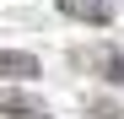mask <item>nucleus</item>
Instances as JSON below:
<instances>
[{
  "mask_svg": "<svg viewBox=\"0 0 124 119\" xmlns=\"http://www.w3.org/2000/svg\"><path fill=\"white\" fill-rule=\"evenodd\" d=\"M0 119H49V103L22 87H0Z\"/></svg>",
  "mask_w": 124,
  "mask_h": 119,
  "instance_id": "nucleus-1",
  "label": "nucleus"
},
{
  "mask_svg": "<svg viewBox=\"0 0 124 119\" xmlns=\"http://www.w3.org/2000/svg\"><path fill=\"white\" fill-rule=\"evenodd\" d=\"M59 11L70 16V22H86V27H108L113 22V6L108 0H54Z\"/></svg>",
  "mask_w": 124,
  "mask_h": 119,
  "instance_id": "nucleus-2",
  "label": "nucleus"
},
{
  "mask_svg": "<svg viewBox=\"0 0 124 119\" xmlns=\"http://www.w3.org/2000/svg\"><path fill=\"white\" fill-rule=\"evenodd\" d=\"M76 60H81V65H97L113 87H124V43H108V49H97V54H76Z\"/></svg>",
  "mask_w": 124,
  "mask_h": 119,
  "instance_id": "nucleus-3",
  "label": "nucleus"
},
{
  "mask_svg": "<svg viewBox=\"0 0 124 119\" xmlns=\"http://www.w3.org/2000/svg\"><path fill=\"white\" fill-rule=\"evenodd\" d=\"M0 76H11V81H27V76H38V54L6 49V54H0Z\"/></svg>",
  "mask_w": 124,
  "mask_h": 119,
  "instance_id": "nucleus-4",
  "label": "nucleus"
},
{
  "mask_svg": "<svg viewBox=\"0 0 124 119\" xmlns=\"http://www.w3.org/2000/svg\"><path fill=\"white\" fill-rule=\"evenodd\" d=\"M86 108H92V119H124V114H119V103H97V97H92Z\"/></svg>",
  "mask_w": 124,
  "mask_h": 119,
  "instance_id": "nucleus-5",
  "label": "nucleus"
}]
</instances>
